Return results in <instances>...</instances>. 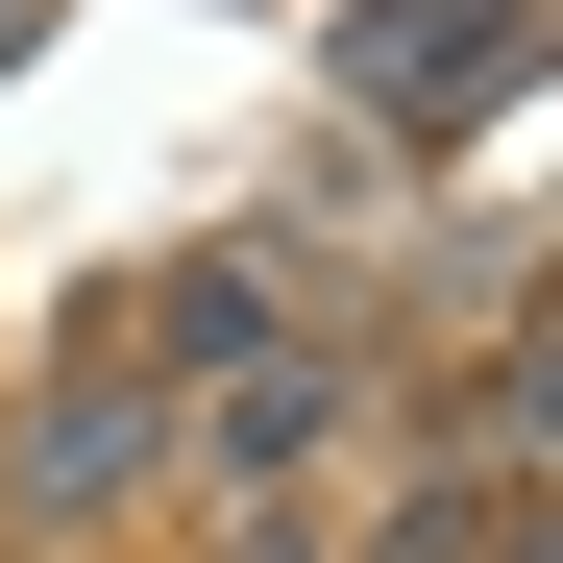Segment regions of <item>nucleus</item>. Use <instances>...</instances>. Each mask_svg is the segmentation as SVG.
<instances>
[{
  "label": "nucleus",
  "instance_id": "nucleus-2",
  "mask_svg": "<svg viewBox=\"0 0 563 563\" xmlns=\"http://www.w3.org/2000/svg\"><path fill=\"white\" fill-rule=\"evenodd\" d=\"M147 465H172L147 393H49V417H25V490H49V515H74V490H147Z\"/></svg>",
  "mask_w": 563,
  "mask_h": 563
},
{
  "label": "nucleus",
  "instance_id": "nucleus-1",
  "mask_svg": "<svg viewBox=\"0 0 563 563\" xmlns=\"http://www.w3.org/2000/svg\"><path fill=\"white\" fill-rule=\"evenodd\" d=\"M343 99H367V123H465V99H515V0H367V25H343Z\"/></svg>",
  "mask_w": 563,
  "mask_h": 563
},
{
  "label": "nucleus",
  "instance_id": "nucleus-3",
  "mask_svg": "<svg viewBox=\"0 0 563 563\" xmlns=\"http://www.w3.org/2000/svg\"><path fill=\"white\" fill-rule=\"evenodd\" d=\"M319 417H343V367H319V343H269V367H245V393H221V465H295Z\"/></svg>",
  "mask_w": 563,
  "mask_h": 563
},
{
  "label": "nucleus",
  "instance_id": "nucleus-5",
  "mask_svg": "<svg viewBox=\"0 0 563 563\" xmlns=\"http://www.w3.org/2000/svg\"><path fill=\"white\" fill-rule=\"evenodd\" d=\"M245 563H319V539H245Z\"/></svg>",
  "mask_w": 563,
  "mask_h": 563
},
{
  "label": "nucleus",
  "instance_id": "nucleus-4",
  "mask_svg": "<svg viewBox=\"0 0 563 563\" xmlns=\"http://www.w3.org/2000/svg\"><path fill=\"white\" fill-rule=\"evenodd\" d=\"M25 25H49V0H0V74H25Z\"/></svg>",
  "mask_w": 563,
  "mask_h": 563
}]
</instances>
